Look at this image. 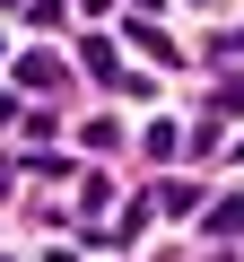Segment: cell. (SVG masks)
Instances as JSON below:
<instances>
[{
	"mask_svg": "<svg viewBox=\"0 0 244 262\" xmlns=\"http://www.w3.org/2000/svg\"><path fill=\"white\" fill-rule=\"evenodd\" d=\"M18 88H61V61H53V53H27V61H18Z\"/></svg>",
	"mask_w": 244,
	"mask_h": 262,
	"instance_id": "6da1fadb",
	"label": "cell"
},
{
	"mask_svg": "<svg viewBox=\"0 0 244 262\" xmlns=\"http://www.w3.org/2000/svg\"><path fill=\"white\" fill-rule=\"evenodd\" d=\"M131 44H140V53H149V61H175V44H166V35H157V27H149V18H131Z\"/></svg>",
	"mask_w": 244,
	"mask_h": 262,
	"instance_id": "7a4b0ae2",
	"label": "cell"
},
{
	"mask_svg": "<svg viewBox=\"0 0 244 262\" xmlns=\"http://www.w3.org/2000/svg\"><path fill=\"white\" fill-rule=\"evenodd\" d=\"M209 236H244V201H218L209 210Z\"/></svg>",
	"mask_w": 244,
	"mask_h": 262,
	"instance_id": "3957f363",
	"label": "cell"
},
{
	"mask_svg": "<svg viewBox=\"0 0 244 262\" xmlns=\"http://www.w3.org/2000/svg\"><path fill=\"white\" fill-rule=\"evenodd\" d=\"M0 122H9V96H0Z\"/></svg>",
	"mask_w": 244,
	"mask_h": 262,
	"instance_id": "277c9868",
	"label": "cell"
}]
</instances>
